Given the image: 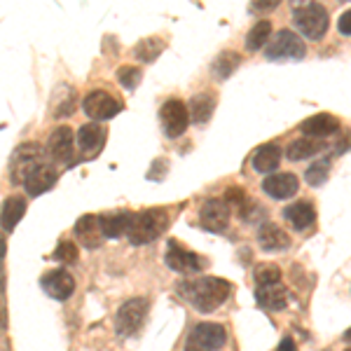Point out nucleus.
<instances>
[{
	"label": "nucleus",
	"instance_id": "nucleus-1",
	"mask_svg": "<svg viewBox=\"0 0 351 351\" xmlns=\"http://www.w3.org/2000/svg\"><path fill=\"white\" fill-rule=\"evenodd\" d=\"M178 293L195 307L199 314H211L230 298L232 284L220 276H202L195 281H180Z\"/></svg>",
	"mask_w": 351,
	"mask_h": 351
},
{
	"label": "nucleus",
	"instance_id": "nucleus-2",
	"mask_svg": "<svg viewBox=\"0 0 351 351\" xmlns=\"http://www.w3.org/2000/svg\"><path fill=\"white\" fill-rule=\"evenodd\" d=\"M169 228V213L164 208H145V211L134 213L132 225H129L127 239L132 246H145V243L160 239Z\"/></svg>",
	"mask_w": 351,
	"mask_h": 351
},
{
	"label": "nucleus",
	"instance_id": "nucleus-3",
	"mask_svg": "<svg viewBox=\"0 0 351 351\" xmlns=\"http://www.w3.org/2000/svg\"><path fill=\"white\" fill-rule=\"evenodd\" d=\"M45 152L38 143H24L14 150L12 160H10V178L16 185H24L33 173L40 167H45Z\"/></svg>",
	"mask_w": 351,
	"mask_h": 351
},
{
	"label": "nucleus",
	"instance_id": "nucleus-4",
	"mask_svg": "<svg viewBox=\"0 0 351 351\" xmlns=\"http://www.w3.org/2000/svg\"><path fill=\"white\" fill-rule=\"evenodd\" d=\"M293 21H295V26L304 38L321 40L328 31V10L319 3L295 5L293 8Z\"/></svg>",
	"mask_w": 351,
	"mask_h": 351
},
{
	"label": "nucleus",
	"instance_id": "nucleus-5",
	"mask_svg": "<svg viewBox=\"0 0 351 351\" xmlns=\"http://www.w3.org/2000/svg\"><path fill=\"white\" fill-rule=\"evenodd\" d=\"M148 300L145 298H132L117 309L115 314V332L122 339L134 337L136 332L143 328L145 324V316H148Z\"/></svg>",
	"mask_w": 351,
	"mask_h": 351
},
{
	"label": "nucleus",
	"instance_id": "nucleus-6",
	"mask_svg": "<svg viewBox=\"0 0 351 351\" xmlns=\"http://www.w3.org/2000/svg\"><path fill=\"white\" fill-rule=\"evenodd\" d=\"M304 40L298 36V33L288 31V28H281L274 38L269 40L267 49H265V56L269 61H300L304 59Z\"/></svg>",
	"mask_w": 351,
	"mask_h": 351
},
{
	"label": "nucleus",
	"instance_id": "nucleus-7",
	"mask_svg": "<svg viewBox=\"0 0 351 351\" xmlns=\"http://www.w3.org/2000/svg\"><path fill=\"white\" fill-rule=\"evenodd\" d=\"M228 344V330L220 324H197L185 339V351H220Z\"/></svg>",
	"mask_w": 351,
	"mask_h": 351
},
{
	"label": "nucleus",
	"instance_id": "nucleus-8",
	"mask_svg": "<svg viewBox=\"0 0 351 351\" xmlns=\"http://www.w3.org/2000/svg\"><path fill=\"white\" fill-rule=\"evenodd\" d=\"M160 122L167 138H180L190 124V110L185 108L183 101L169 99L164 101V106L160 108Z\"/></svg>",
	"mask_w": 351,
	"mask_h": 351
},
{
	"label": "nucleus",
	"instance_id": "nucleus-9",
	"mask_svg": "<svg viewBox=\"0 0 351 351\" xmlns=\"http://www.w3.org/2000/svg\"><path fill=\"white\" fill-rule=\"evenodd\" d=\"M164 263L171 271H178V274H195L206 267V260L197 253L188 251L180 241L171 239L169 241V248H167V256H164Z\"/></svg>",
	"mask_w": 351,
	"mask_h": 351
},
{
	"label": "nucleus",
	"instance_id": "nucleus-10",
	"mask_svg": "<svg viewBox=\"0 0 351 351\" xmlns=\"http://www.w3.org/2000/svg\"><path fill=\"white\" fill-rule=\"evenodd\" d=\"M232 208L225 197H208L199 208V225L208 232H225L230 225Z\"/></svg>",
	"mask_w": 351,
	"mask_h": 351
},
{
	"label": "nucleus",
	"instance_id": "nucleus-11",
	"mask_svg": "<svg viewBox=\"0 0 351 351\" xmlns=\"http://www.w3.org/2000/svg\"><path fill=\"white\" fill-rule=\"evenodd\" d=\"M82 108H84V112H87V115L92 117L94 122H101V120H112V117H115L117 112L124 108V106L112 94L96 89V92L84 96Z\"/></svg>",
	"mask_w": 351,
	"mask_h": 351
},
{
	"label": "nucleus",
	"instance_id": "nucleus-12",
	"mask_svg": "<svg viewBox=\"0 0 351 351\" xmlns=\"http://www.w3.org/2000/svg\"><path fill=\"white\" fill-rule=\"evenodd\" d=\"M73 132L71 127H56L47 141V155L52 162L64 164V167H73L75 164V155H73Z\"/></svg>",
	"mask_w": 351,
	"mask_h": 351
},
{
	"label": "nucleus",
	"instance_id": "nucleus-13",
	"mask_svg": "<svg viewBox=\"0 0 351 351\" xmlns=\"http://www.w3.org/2000/svg\"><path fill=\"white\" fill-rule=\"evenodd\" d=\"M263 190L271 199H291L293 195H298L300 180L295 173H269L263 180Z\"/></svg>",
	"mask_w": 351,
	"mask_h": 351
},
{
	"label": "nucleus",
	"instance_id": "nucleus-14",
	"mask_svg": "<svg viewBox=\"0 0 351 351\" xmlns=\"http://www.w3.org/2000/svg\"><path fill=\"white\" fill-rule=\"evenodd\" d=\"M43 291L47 293L49 298L64 302V300L71 298L73 291H75V279H73L66 269H52L43 276Z\"/></svg>",
	"mask_w": 351,
	"mask_h": 351
},
{
	"label": "nucleus",
	"instance_id": "nucleus-15",
	"mask_svg": "<svg viewBox=\"0 0 351 351\" xmlns=\"http://www.w3.org/2000/svg\"><path fill=\"white\" fill-rule=\"evenodd\" d=\"M300 132H302L307 138H328V136L339 132V120L330 112H319V115H311L304 122H300Z\"/></svg>",
	"mask_w": 351,
	"mask_h": 351
},
{
	"label": "nucleus",
	"instance_id": "nucleus-16",
	"mask_svg": "<svg viewBox=\"0 0 351 351\" xmlns=\"http://www.w3.org/2000/svg\"><path fill=\"white\" fill-rule=\"evenodd\" d=\"M256 300L263 309L267 311H281L288 307V288L276 281V284L256 286Z\"/></svg>",
	"mask_w": 351,
	"mask_h": 351
},
{
	"label": "nucleus",
	"instance_id": "nucleus-17",
	"mask_svg": "<svg viewBox=\"0 0 351 351\" xmlns=\"http://www.w3.org/2000/svg\"><path fill=\"white\" fill-rule=\"evenodd\" d=\"M258 243L265 253H281L291 246V237H288L279 225L263 223L258 230Z\"/></svg>",
	"mask_w": 351,
	"mask_h": 351
},
{
	"label": "nucleus",
	"instance_id": "nucleus-18",
	"mask_svg": "<svg viewBox=\"0 0 351 351\" xmlns=\"http://www.w3.org/2000/svg\"><path fill=\"white\" fill-rule=\"evenodd\" d=\"M75 237H77V241H80L84 248H89V251L99 248L101 239H104L99 216H92V213H87V216H82L80 220H77V223H75Z\"/></svg>",
	"mask_w": 351,
	"mask_h": 351
},
{
	"label": "nucleus",
	"instance_id": "nucleus-19",
	"mask_svg": "<svg viewBox=\"0 0 351 351\" xmlns=\"http://www.w3.org/2000/svg\"><path fill=\"white\" fill-rule=\"evenodd\" d=\"M284 218L288 220V225H291L293 230L304 232L307 228H311V225H314L316 208H314V204H311L309 199L295 202V204H291V206L284 208Z\"/></svg>",
	"mask_w": 351,
	"mask_h": 351
},
{
	"label": "nucleus",
	"instance_id": "nucleus-20",
	"mask_svg": "<svg viewBox=\"0 0 351 351\" xmlns=\"http://www.w3.org/2000/svg\"><path fill=\"white\" fill-rule=\"evenodd\" d=\"M77 145H80L82 155L96 157V155H99V150L106 145V129L99 127L96 122L82 124L80 132H77Z\"/></svg>",
	"mask_w": 351,
	"mask_h": 351
},
{
	"label": "nucleus",
	"instance_id": "nucleus-21",
	"mask_svg": "<svg viewBox=\"0 0 351 351\" xmlns=\"http://www.w3.org/2000/svg\"><path fill=\"white\" fill-rule=\"evenodd\" d=\"M134 213L132 211H112V213H101V232L106 239H117V237L127 234L129 225H132Z\"/></svg>",
	"mask_w": 351,
	"mask_h": 351
},
{
	"label": "nucleus",
	"instance_id": "nucleus-22",
	"mask_svg": "<svg viewBox=\"0 0 351 351\" xmlns=\"http://www.w3.org/2000/svg\"><path fill=\"white\" fill-rule=\"evenodd\" d=\"M56 180H59V171H56L52 164H45V167H40L36 173L31 176V178L26 180L24 188L28 192V197H40L43 192L54 188Z\"/></svg>",
	"mask_w": 351,
	"mask_h": 351
},
{
	"label": "nucleus",
	"instance_id": "nucleus-23",
	"mask_svg": "<svg viewBox=\"0 0 351 351\" xmlns=\"http://www.w3.org/2000/svg\"><path fill=\"white\" fill-rule=\"evenodd\" d=\"M253 169L258 173H269L276 171V167L281 164V148L276 143H265L253 152Z\"/></svg>",
	"mask_w": 351,
	"mask_h": 351
},
{
	"label": "nucleus",
	"instance_id": "nucleus-24",
	"mask_svg": "<svg viewBox=\"0 0 351 351\" xmlns=\"http://www.w3.org/2000/svg\"><path fill=\"white\" fill-rule=\"evenodd\" d=\"M213 108H216V94L202 92L190 99V120L195 124H206L211 120Z\"/></svg>",
	"mask_w": 351,
	"mask_h": 351
},
{
	"label": "nucleus",
	"instance_id": "nucleus-25",
	"mask_svg": "<svg viewBox=\"0 0 351 351\" xmlns=\"http://www.w3.org/2000/svg\"><path fill=\"white\" fill-rule=\"evenodd\" d=\"M321 150H326L324 141H316V138H307V136H302V138L293 141V143L288 145L286 157L291 162H302V160H309V157L319 155Z\"/></svg>",
	"mask_w": 351,
	"mask_h": 351
},
{
	"label": "nucleus",
	"instance_id": "nucleus-26",
	"mask_svg": "<svg viewBox=\"0 0 351 351\" xmlns=\"http://www.w3.org/2000/svg\"><path fill=\"white\" fill-rule=\"evenodd\" d=\"M26 213V199L24 197H8L3 202V230L12 232Z\"/></svg>",
	"mask_w": 351,
	"mask_h": 351
},
{
	"label": "nucleus",
	"instance_id": "nucleus-27",
	"mask_svg": "<svg viewBox=\"0 0 351 351\" xmlns=\"http://www.w3.org/2000/svg\"><path fill=\"white\" fill-rule=\"evenodd\" d=\"M241 64V56L237 52H230V49H225V52H220L216 56V61L211 64V73L218 77V80H228L232 73L239 68Z\"/></svg>",
	"mask_w": 351,
	"mask_h": 351
},
{
	"label": "nucleus",
	"instance_id": "nucleus-28",
	"mask_svg": "<svg viewBox=\"0 0 351 351\" xmlns=\"http://www.w3.org/2000/svg\"><path fill=\"white\" fill-rule=\"evenodd\" d=\"M271 38V21L267 19H260L253 24V28L248 31L246 36V49L248 52H258L260 47H265L267 40Z\"/></svg>",
	"mask_w": 351,
	"mask_h": 351
},
{
	"label": "nucleus",
	"instance_id": "nucleus-29",
	"mask_svg": "<svg viewBox=\"0 0 351 351\" xmlns=\"http://www.w3.org/2000/svg\"><path fill=\"white\" fill-rule=\"evenodd\" d=\"M234 211H237V216L243 220V223H260V220L265 218V213H267L263 204H258L256 199H251L248 195L243 197L241 204L234 208Z\"/></svg>",
	"mask_w": 351,
	"mask_h": 351
},
{
	"label": "nucleus",
	"instance_id": "nucleus-30",
	"mask_svg": "<svg viewBox=\"0 0 351 351\" xmlns=\"http://www.w3.org/2000/svg\"><path fill=\"white\" fill-rule=\"evenodd\" d=\"M164 49V40L162 38H145V40H141L138 45H136L134 54L138 56L143 64H152V61L157 59V56L162 54Z\"/></svg>",
	"mask_w": 351,
	"mask_h": 351
},
{
	"label": "nucleus",
	"instance_id": "nucleus-31",
	"mask_svg": "<svg viewBox=\"0 0 351 351\" xmlns=\"http://www.w3.org/2000/svg\"><path fill=\"white\" fill-rule=\"evenodd\" d=\"M328 173H330V162L319 160V162L311 164L307 171H304V180H307L311 188H319V185H324L328 180Z\"/></svg>",
	"mask_w": 351,
	"mask_h": 351
},
{
	"label": "nucleus",
	"instance_id": "nucleus-32",
	"mask_svg": "<svg viewBox=\"0 0 351 351\" xmlns=\"http://www.w3.org/2000/svg\"><path fill=\"white\" fill-rule=\"evenodd\" d=\"M253 276H256V286L276 284V281H281V269L276 267V265L260 263L256 267V271H253Z\"/></svg>",
	"mask_w": 351,
	"mask_h": 351
},
{
	"label": "nucleus",
	"instance_id": "nucleus-33",
	"mask_svg": "<svg viewBox=\"0 0 351 351\" xmlns=\"http://www.w3.org/2000/svg\"><path fill=\"white\" fill-rule=\"evenodd\" d=\"M141 77H143V73H141L138 66H120L117 68V82H120L124 89H129V92L138 87Z\"/></svg>",
	"mask_w": 351,
	"mask_h": 351
},
{
	"label": "nucleus",
	"instance_id": "nucleus-34",
	"mask_svg": "<svg viewBox=\"0 0 351 351\" xmlns=\"http://www.w3.org/2000/svg\"><path fill=\"white\" fill-rule=\"evenodd\" d=\"M52 258L56 263L73 265V263H77V258H80V251H77V246L73 241H59V246H56V251L52 253Z\"/></svg>",
	"mask_w": 351,
	"mask_h": 351
},
{
	"label": "nucleus",
	"instance_id": "nucleus-35",
	"mask_svg": "<svg viewBox=\"0 0 351 351\" xmlns=\"http://www.w3.org/2000/svg\"><path fill=\"white\" fill-rule=\"evenodd\" d=\"M167 169H169V162L164 160V157H162V160H155V162H152V169H150L148 178L150 180H162L164 176H167Z\"/></svg>",
	"mask_w": 351,
	"mask_h": 351
},
{
	"label": "nucleus",
	"instance_id": "nucleus-36",
	"mask_svg": "<svg viewBox=\"0 0 351 351\" xmlns=\"http://www.w3.org/2000/svg\"><path fill=\"white\" fill-rule=\"evenodd\" d=\"M337 28L342 36H351V10L342 12V16H339V21H337Z\"/></svg>",
	"mask_w": 351,
	"mask_h": 351
},
{
	"label": "nucleus",
	"instance_id": "nucleus-37",
	"mask_svg": "<svg viewBox=\"0 0 351 351\" xmlns=\"http://www.w3.org/2000/svg\"><path fill=\"white\" fill-rule=\"evenodd\" d=\"M276 351H298V344L295 339H293L291 335H286L284 339L279 342V347H276Z\"/></svg>",
	"mask_w": 351,
	"mask_h": 351
},
{
	"label": "nucleus",
	"instance_id": "nucleus-38",
	"mask_svg": "<svg viewBox=\"0 0 351 351\" xmlns=\"http://www.w3.org/2000/svg\"><path fill=\"white\" fill-rule=\"evenodd\" d=\"M279 3H274V0H258V3H253L251 8L256 10V12H265V10H274Z\"/></svg>",
	"mask_w": 351,
	"mask_h": 351
},
{
	"label": "nucleus",
	"instance_id": "nucleus-39",
	"mask_svg": "<svg viewBox=\"0 0 351 351\" xmlns=\"http://www.w3.org/2000/svg\"><path fill=\"white\" fill-rule=\"evenodd\" d=\"M344 342H351V328H349L347 332H344Z\"/></svg>",
	"mask_w": 351,
	"mask_h": 351
},
{
	"label": "nucleus",
	"instance_id": "nucleus-40",
	"mask_svg": "<svg viewBox=\"0 0 351 351\" xmlns=\"http://www.w3.org/2000/svg\"><path fill=\"white\" fill-rule=\"evenodd\" d=\"M347 351H351V349H347Z\"/></svg>",
	"mask_w": 351,
	"mask_h": 351
}]
</instances>
